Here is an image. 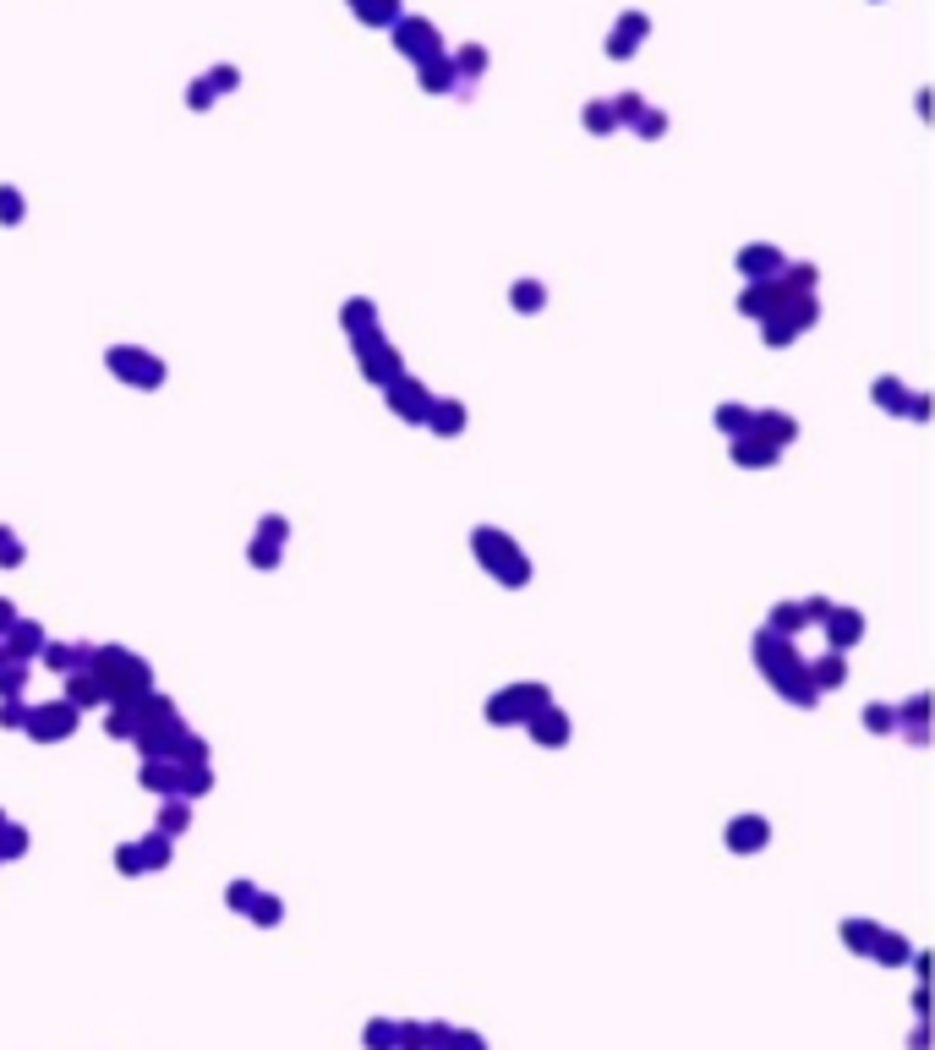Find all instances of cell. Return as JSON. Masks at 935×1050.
Here are the masks:
<instances>
[{"label":"cell","instance_id":"49","mask_svg":"<svg viewBox=\"0 0 935 1050\" xmlns=\"http://www.w3.org/2000/svg\"><path fill=\"white\" fill-rule=\"evenodd\" d=\"M11 624H17V608H11V602H6V597H0V635H6V629H11Z\"/></svg>","mask_w":935,"mask_h":1050},{"label":"cell","instance_id":"22","mask_svg":"<svg viewBox=\"0 0 935 1050\" xmlns=\"http://www.w3.org/2000/svg\"><path fill=\"white\" fill-rule=\"evenodd\" d=\"M427 427L438 438H454L465 427V405H454V400H432V411H427Z\"/></svg>","mask_w":935,"mask_h":1050},{"label":"cell","instance_id":"25","mask_svg":"<svg viewBox=\"0 0 935 1050\" xmlns=\"http://www.w3.org/2000/svg\"><path fill=\"white\" fill-rule=\"evenodd\" d=\"M137 859H143V870H165L170 865V837L148 832L143 843H137Z\"/></svg>","mask_w":935,"mask_h":1050},{"label":"cell","instance_id":"47","mask_svg":"<svg viewBox=\"0 0 935 1050\" xmlns=\"http://www.w3.org/2000/svg\"><path fill=\"white\" fill-rule=\"evenodd\" d=\"M285 536H290V525H285V520H279V515H263V542L285 547Z\"/></svg>","mask_w":935,"mask_h":1050},{"label":"cell","instance_id":"8","mask_svg":"<svg viewBox=\"0 0 935 1050\" xmlns=\"http://www.w3.org/2000/svg\"><path fill=\"white\" fill-rule=\"evenodd\" d=\"M389 405H394V416H405V422H427V411H432V394H427V383H416V378H394L389 383Z\"/></svg>","mask_w":935,"mask_h":1050},{"label":"cell","instance_id":"17","mask_svg":"<svg viewBox=\"0 0 935 1050\" xmlns=\"http://www.w3.org/2000/svg\"><path fill=\"white\" fill-rule=\"evenodd\" d=\"M400 50L416 55V61H432V55H438V33H432L427 22H400Z\"/></svg>","mask_w":935,"mask_h":1050},{"label":"cell","instance_id":"19","mask_svg":"<svg viewBox=\"0 0 935 1050\" xmlns=\"http://www.w3.org/2000/svg\"><path fill=\"white\" fill-rule=\"evenodd\" d=\"M777 454H782V449H771V443H761L755 433L733 438V460H739V465H750V471H755V465H761V471H766V465H777Z\"/></svg>","mask_w":935,"mask_h":1050},{"label":"cell","instance_id":"46","mask_svg":"<svg viewBox=\"0 0 935 1050\" xmlns=\"http://www.w3.org/2000/svg\"><path fill=\"white\" fill-rule=\"evenodd\" d=\"M115 865H121V875H143V859H137V843L115 848Z\"/></svg>","mask_w":935,"mask_h":1050},{"label":"cell","instance_id":"40","mask_svg":"<svg viewBox=\"0 0 935 1050\" xmlns=\"http://www.w3.org/2000/svg\"><path fill=\"white\" fill-rule=\"evenodd\" d=\"M17 219H22V197L11 186H0V225H17Z\"/></svg>","mask_w":935,"mask_h":1050},{"label":"cell","instance_id":"28","mask_svg":"<svg viewBox=\"0 0 935 1050\" xmlns=\"http://www.w3.org/2000/svg\"><path fill=\"white\" fill-rule=\"evenodd\" d=\"M208 788H214V772H208V766H181V788H175V793H186V799H203Z\"/></svg>","mask_w":935,"mask_h":1050},{"label":"cell","instance_id":"5","mask_svg":"<svg viewBox=\"0 0 935 1050\" xmlns=\"http://www.w3.org/2000/svg\"><path fill=\"white\" fill-rule=\"evenodd\" d=\"M356 361H361V372H367L372 383H394V378H400V350L383 340V334H361V340H356Z\"/></svg>","mask_w":935,"mask_h":1050},{"label":"cell","instance_id":"33","mask_svg":"<svg viewBox=\"0 0 935 1050\" xmlns=\"http://www.w3.org/2000/svg\"><path fill=\"white\" fill-rule=\"evenodd\" d=\"M22 690H28V668H22V662H6V668H0V700H17Z\"/></svg>","mask_w":935,"mask_h":1050},{"label":"cell","instance_id":"4","mask_svg":"<svg viewBox=\"0 0 935 1050\" xmlns=\"http://www.w3.org/2000/svg\"><path fill=\"white\" fill-rule=\"evenodd\" d=\"M104 361H110L115 378L137 383V389H159V383H165V361L148 356V350H137V345H115Z\"/></svg>","mask_w":935,"mask_h":1050},{"label":"cell","instance_id":"27","mask_svg":"<svg viewBox=\"0 0 935 1050\" xmlns=\"http://www.w3.org/2000/svg\"><path fill=\"white\" fill-rule=\"evenodd\" d=\"M793 629H804V608L799 602H777L771 608V635H793Z\"/></svg>","mask_w":935,"mask_h":1050},{"label":"cell","instance_id":"38","mask_svg":"<svg viewBox=\"0 0 935 1050\" xmlns=\"http://www.w3.org/2000/svg\"><path fill=\"white\" fill-rule=\"evenodd\" d=\"M22 558H28V553H22V542L6 531V525H0V564H6V569H17Z\"/></svg>","mask_w":935,"mask_h":1050},{"label":"cell","instance_id":"50","mask_svg":"<svg viewBox=\"0 0 935 1050\" xmlns=\"http://www.w3.org/2000/svg\"><path fill=\"white\" fill-rule=\"evenodd\" d=\"M591 126H596V132H607V126H613V110H602V104H596V110H591Z\"/></svg>","mask_w":935,"mask_h":1050},{"label":"cell","instance_id":"31","mask_svg":"<svg viewBox=\"0 0 935 1050\" xmlns=\"http://www.w3.org/2000/svg\"><path fill=\"white\" fill-rule=\"evenodd\" d=\"M186 821H192V810L170 799L165 810H159V826H154V832H159V837H175V832H186Z\"/></svg>","mask_w":935,"mask_h":1050},{"label":"cell","instance_id":"6","mask_svg":"<svg viewBox=\"0 0 935 1050\" xmlns=\"http://www.w3.org/2000/svg\"><path fill=\"white\" fill-rule=\"evenodd\" d=\"M22 728H28L39 744H61L66 733L77 728V706H66V700H50V706L28 711V722H22Z\"/></svg>","mask_w":935,"mask_h":1050},{"label":"cell","instance_id":"35","mask_svg":"<svg viewBox=\"0 0 935 1050\" xmlns=\"http://www.w3.org/2000/svg\"><path fill=\"white\" fill-rule=\"evenodd\" d=\"M17 854H28V832L22 826H0V859H17Z\"/></svg>","mask_w":935,"mask_h":1050},{"label":"cell","instance_id":"11","mask_svg":"<svg viewBox=\"0 0 935 1050\" xmlns=\"http://www.w3.org/2000/svg\"><path fill=\"white\" fill-rule=\"evenodd\" d=\"M750 433L771 443V449H782V443H793L799 438V427H793V416H782V411H755L750 416Z\"/></svg>","mask_w":935,"mask_h":1050},{"label":"cell","instance_id":"29","mask_svg":"<svg viewBox=\"0 0 935 1050\" xmlns=\"http://www.w3.org/2000/svg\"><path fill=\"white\" fill-rule=\"evenodd\" d=\"M875 405H881V411H908V389L897 378H881L875 383Z\"/></svg>","mask_w":935,"mask_h":1050},{"label":"cell","instance_id":"26","mask_svg":"<svg viewBox=\"0 0 935 1050\" xmlns=\"http://www.w3.org/2000/svg\"><path fill=\"white\" fill-rule=\"evenodd\" d=\"M509 301H514V312H542V301H547V290L536 285V279H520V285L509 290Z\"/></svg>","mask_w":935,"mask_h":1050},{"label":"cell","instance_id":"1","mask_svg":"<svg viewBox=\"0 0 935 1050\" xmlns=\"http://www.w3.org/2000/svg\"><path fill=\"white\" fill-rule=\"evenodd\" d=\"M88 673L104 684L110 706H115V700H132V695H148V662L132 657L126 646H99L88 657Z\"/></svg>","mask_w":935,"mask_h":1050},{"label":"cell","instance_id":"37","mask_svg":"<svg viewBox=\"0 0 935 1050\" xmlns=\"http://www.w3.org/2000/svg\"><path fill=\"white\" fill-rule=\"evenodd\" d=\"M843 941H848V947H859V952H864V947H870V941H875V925H870V919H848V925H843Z\"/></svg>","mask_w":935,"mask_h":1050},{"label":"cell","instance_id":"7","mask_svg":"<svg viewBox=\"0 0 935 1050\" xmlns=\"http://www.w3.org/2000/svg\"><path fill=\"white\" fill-rule=\"evenodd\" d=\"M771 684H777L782 695L793 700V706H815L821 700V690H815V679H810V668H804V657H788L777 673H766Z\"/></svg>","mask_w":935,"mask_h":1050},{"label":"cell","instance_id":"39","mask_svg":"<svg viewBox=\"0 0 935 1050\" xmlns=\"http://www.w3.org/2000/svg\"><path fill=\"white\" fill-rule=\"evenodd\" d=\"M443 1050H487V1040H482V1034H471V1029H449Z\"/></svg>","mask_w":935,"mask_h":1050},{"label":"cell","instance_id":"32","mask_svg":"<svg viewBox=\"0 0 935 1050\" xmlns=\"http://www.w3.org/2000/svg\"><path fill=\"white\" fill-rule=\"evenodd\" d=\"M247 914H252V925L268 930V925H279V919H285V903H279V897H252Z\"/></svg>","mask_w":935,"mask_h":1050},{"label":"cell","instance_id":"43","mask_svg":"<svg viewBox=\"0 0 935 1050\" xmlns=\"http://www.w3.org/2000/svg\"><path fill=\"white\" fill-rule=\"evenodd\" d=\"M252 897H257V886H252V881H236V886H230V892H225V903L247 914V908H252Z\"/></svg>","mask_w":935,"mask_h":1050},{"label":"cell","instance_id":"41","mask_svg":"<svg viewBox=\"0 0 935 1050\" xmlns=\"http://www.w3.org/2000/svg\"><path fill=\"white\" fill-rule=\"evenodd\" d=\"M356 11H361L367 22H389V17H394V0H356Z\"/></svg>","mask_w":935,"mask_h":1050},{"label":"cell","instance_id":"18","mask_svg":"<svg viewBox=\"0 0 935 1050\" xmlns=\"http://www.w3.org/2000/svg\"><path fill=\"white\" fill-rule=\"evenodd\" d=\"M788 657H793L788 635H771V629H761V635H755V662H761V673H777Z\"/></svg>","mask_w":935,"mask_h":1050},{"label":"cell","instance_id":"30","mask_svg":"<svg viewBox=\"0 0 935 1050\" xmlns=\"http://www.w3.org/2000/svg\"><path fill=\"white\" fill-rule=\"evenodd\" d=\"M750 416H755V411H744V405H722V411H717V427H722L728 438H744V433H750Z\"/></svg>","mask_w":935,"mask_h":1050},{"label":"cell","instance_id":"12","mask_svg":"<svg viewBox=\"0 0 935 1050\" xmlns=\"http://www.w3.org/2000/svg\"><path fill=\"white\" fill-rule=\"evenodd\" d=\"M821 624H826V635H832V651L859 646V640H864V613H853V608H832Z\"/></svg>","mask_w":935,"mask_h":1050},{"label":"cell","instance_id":"23","mask_svg":"<svg viewBox=\"0 0 935 1050\" xmlns=\"http://www.w3.org/2000/svg\"><path fill=\"white\" fill-rule=\"evenodd\" d=\"M137 777H143L148 793H175V788H181V766H175V761H143V772H137Z\"/></svg>","mask_w":935,"mask_h":1050},{"label":"cell","instance_id":"14","mask_svg":"<svg viewBox=\"0 0 935 1050\" xmlns=\"http://www.w3.org/2000/svg\"><path fill=\"white\" fill-rule=\"evenodd\" d=\"M777 301H782V279H761V285L744 290L739 312H744V318H771V307H777Z\"/></svg>","mask_w":935,"mask_h":1050},{"label":"cell","instance_id":"2","mask_svg":"<svg viewBox=\"0 0 935 1050\" xmlns=\"http://www.w3.org/2000/svg\"><path fill=\"white\" fill-rule=\"evenodd\" d=\"M471 547H476V558L487 564V575H493V580H504V586H525V580H531V558H525L504 531L482 525V531L471 536Z\"/></svg>","mask_w":935,"mask_h":1050},{"label":"cell","instance_id":"42","mask_svg":"<svg viewBox=\"0 0 935 1050\" xmlns=\"http://www.w3.org/2000/svg\"><path fill=\"white\" fill-rule=\"evenodd\" d=\"M28 722V706L22 700H0V728H22Z\"/></svg>","mask_w":935,"mask_h":1050},{"label":"cell","instance_id":"9","mask_svg":"<svg viewBox=\"0 0 935 1050\" xmlns=\"http://www.w3.org/2000/svg\"><path fill=\"white\" fill-rule=\"evenodd\" d=\"M766 843H771L766 815H733V826H728V848L733 854H755V848H766Z\"/></svg>","mask_w":935,"mask_h":1050},{"label":"cell","instance_id":"51","mask_svg":"<svg viewBox=\"0 0 935 1050\" xmlns=\"http://www.w3.org/2000/svg\"><path fill=\"white\" fill-rule=\"evenodd\" d=\"M6 662H11V651H6V640H0V668H6Z\"/></svg>","mask_w":935,"mask_h":1050},{"label":"cell","instance_id":"16","mask_svg":"<svg viewBox=\"0 0 935 1050\" xmlns=\"http://www.w3.org/2000/svg\"><path fill=\"white\" fill-rule=\"evenodd\" d=\"M66 706H77V711H88V706H110V695H104V684L83 668V673H72V684H66Z\"/></svg>","mask_w":935,"mask_h":1050},{"label":"cell","instance_id":"45","mask_svg":"<svg viewBox=\"0 0 935 1050\" xmlns=\"http://www.w3.org/2000/svg\"><path fill=\"white\" fill-rule=\"evenodd\" d=\"M870 947H875V952H881V958H886V963H897V958H903V952H908V947H903V936H875V941H870Z\"/></svg>","mask_w":935,"mask_h":1050},{"label":"cell","instance_id":"20","mask_svg":"<svg viewBox=\"0 0 935 1050\" xmlns=\"http://www.w3.org/2000/svg\"><path fill=\"white\" fill-rule=\"evenodd\" d=\"M340 323H345V334L350 340H361V334H378V312H372V301H345V312H340Z\"/></svg>","mask_w":935,"mask_h":1050},{"label":"cell","instance_id":"10","mask_svg":"<svg viewBox=\"0 0 935 1050\" xmlns=\"http://www.w3.org/2000/svg\"><path fill=\"white\" fill-rule=\"evenodd\" d=\"M525 728H531V739L536 744H547V750H558V744H569V717L558 706H542L536 711L531 722H525Z\"/></svg>","mask_w":935,"mask_h":1050},{"label":"cell","instance_id":"24","mask_svg":"<svg viewBox=\"0 0 935 1050\" xmlns=\"http://www.w3.org/2000/svg\"><path fill=\"white\" fill-rule=\"evenodd\" d=\"M810 679H815V690H837V684L848 679V662H843V651H826V657L815 662V673H810Z\"/></svg>","mask_w":935,"mask_h":1050},{"label":"cell","instance_id":"48","mask_svg":"<svg viewBox=\"0 0 935 1050\" xmlns=\"http://www.w3.org/2000/svg\"><path fill=\"white\" fill-rule=\"evenodd\" d=\"M443 83H449V66H443V61H432V66H427V88H432V93H443Z\"/></svg>","mask_w":935,"mask_h":1050},{"label":"cell","instance_id":"15","mask_svg":"<svg viewBox=\"0 0 935 1050\" xmlns=\"http://www.w3.org/2000/svg\"><path fill=\"white\" fill-rule=\"evenodd\" d=\"M739 268L755 279V285H761V279H777L782 274V252L777 247H744L739 252Z\"/></svg>","mask_w":935,"mask_h":1050},{"label":"cell","instance_id":"44","mask_svg":"<svg viewBox=\"0 0 935 1050\" xmlns=\"http://www.w3.org/2000/svg\"><path fill=\"white\" fill-rule=\"evenodd\" d=\"M252 564H257V569H274V564H279V547L257 536V542H252Z\"/></svg>","mask_w":935,"mask_h":1050},{"label":"cell","instance_id":"36","mask_svg":"<svg viewBox=\"0 0 935 1050\" xmlns=\"http://www.w3.org/2000/svg\"><path fill=\"white\" fill-rule=\"evenodd\" d=\"M864 728L870 733H892L897 728V706H870L864 711Z\"/></svg>","mask_w":935,"mask_h":1050},{"label":"cell","instance_id":"3","mask_svg":"<svg viewBox=\"0 0 935 1050\" xmlns=\"http://www.w3.org/2000/svg\"><path fill=\"white\" fill-rule=\"evenodd\" d=\"M542 706H553V690L547 684H509V690H498L487 700V722H498V728H509V722H531Z\"/></svg>","mask_w":935,"mask_h":1050},{"label":"cell","instance_id":"34","mask_svg":"<svg viewBox=\"0 0 935 1050\" xmlns=\"http://www.w3.org/2000/svg\"><path fill=\"white\" fill-rule=\"evenodd\" d=\"M361 1040H367V1050H394L400 1045V1023H367Z\"/></svg>","mask_w":935,"mask_h":1050},{"label":"cell","instance_id":"13","mask_svg":"<svg viewBox=\"0 0 935 1050\" xmlns=\"http://www.w3.org/2000/svg\"><path fill=\"white\" fill-rule=\"evenodd\" d=\"M0 640H6L11 662H22V657H39V651H44V629H39V624H28V618H17V624H11V629H6V635H0Z\"/></svg>","mask_w":935,"mask_h":1050},{"label":"cell","instance_id":"21","mask_svg":"<svg viewBox=\"0 0 935 1050\" xmlns=\"http://www.w3.org/2000/svg\"><path fill=\"white\" fill-rule=\"evenodd\" d=\"M39 657L50 662L55 673H83L93 651H88V646H50V640H44V651H39Z\"/></svg>","mask_w":935,"mask_h":1050}]
</instances>
